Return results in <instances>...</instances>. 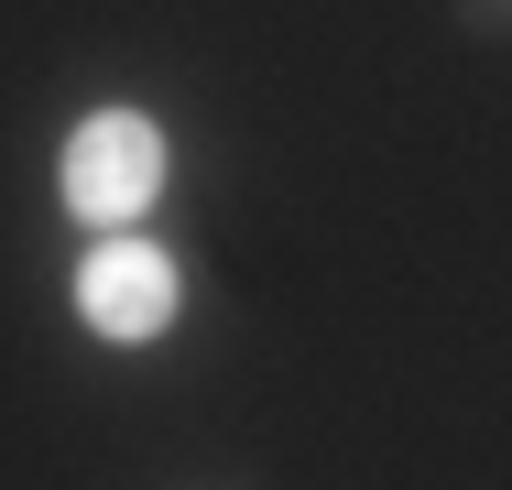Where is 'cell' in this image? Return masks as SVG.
I'll list each match as a JSON object with an SVG mask.
<instances>
[{"label": "cell", "instance_id": "2", "mask_svg": "<svg viewBox=\"0 0 512 490\" xmlns=\"http://www.w3.org/2000/svg\"><path fill=\"white\" fill-rule=\"evenodd\" d=\"M175 305H186V273H175L153 240H131V229H109L99 251L77 262V316H88L99 338H164Z\"/></svg>", "mask_w": 512, "mask_h": 490}, {"label": "cell", "instance_id": "1", "mask_svg": "<svg viewBox=\"0 0 512 490\" xmlns=\"http://www.w3.org/2000/svg\"><path fill=\"white\" fill-rule=\"evenodd\" d=\"M55 186H66V207H77L88 229H131V218L164 196V131H153L142 109H99V120H77Z\"/></svg>", "mask_w": 512, "mask_h": 490}, {"label": "cell", "instance_id": "3", "mask_svg": "<svg viewBox=\"0 0 512 490\" xmlns=\"http://www.w3.org/2000/svg\"><path fill=\"white\" fill-rule=\"evenodd\" d=\"M447 22H458L469 44H512V0H447Z\"/></svg>", "mask_w": 512, "mask_h": 490}]
</instances>
